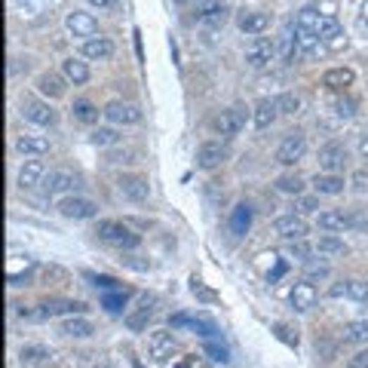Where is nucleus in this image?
Wrapping results in <instances>:
<instances>
[{
    "label": "nucleus",
    "instance_id": "43",
    "mask_svg": "<svg viewBox=\"0 0 368 368\" xmlns=\"http://www.w3.org/2000/svg\"><path fill=\"white\" fill-rule=\"evenodd\" d=\"M320 37H322V44H325V40H329V44H334V40H338V37H344V28H341V22L334 19V15H325Z\"/></svg>",
    "mask_w": 368,
    "mask_h": 368
},
{
    "label": "nucleus",
    "instance_id": "44",
    "mask_svg": "<svg viewBox=\"0 0 368 368\" xmlns=\"http://www.w3.org/2000/svg\"><path fill=\"white\" fill-rule=\"evenodd\" d=\"M273 102H276V111H280V114H298L301 96H295V92H282V96L273 98Z\"/></svg>",
    "mask_w": 368,
    "mask_h": 368
},
{
    "label": "nucleus",
    "instance_id": "26",
    "mask_svg": "<svg viewBox=\"0 0 368 368\" xmlns=\"http://www.w3.org/2000/svg\"><path fill=\"white\" fill-rule=\"evenodd\" d=\"M313 188H316V194L334 197V194L344 190V178H341V172H316L313 175Z\"/></svg>",
    "mask_w": 368,
    "mask_h": 368
},
{
    "label": "nucleus",
    "instance_id": "50",
    "mask_svg": "<svg viewBox=\"0 0 368 368\" xmlns=\"http://www.w3.org/2000/svg\"><path fill=\"white\" fill-rule=\"evenodd\" d=\"M347 368H368V350H359V353L347 362Z\"/></svg>",
    "mask_w": 368,
    "mask_h": 368
},
{
    "label": "nucleus",
    "instance_id": "13",
    "mask_svg": "<svg viewBox=\"0 0 368 368\" xmlns=\"http://www.w3.org/2000/svg\"><path fill=\"white\" fill-rule=\"evenodd\" d=\"M105 117L114 123V126H136V123H141V111L136 105H129V102L105 105Z\"/></svg>",
    "mask_w": 368,
    "mask_h": 368
},
{
    "label": "nucleus",
    "instance_id": "28",
    "mask_svg": "<svg viewBox=\"0 0 368 368\" xmlns=\"http://www.w3.org/2000/svg\"><path fill=\"white\" fill-rule=\"evenodd\" d=\"M15 150L25 157H44L49 154V141L44 136H19L15 138Z\"/></svg>",
    "mask_w": 368,
    "mask_h": 368
},
{
    "label": "nucleus",
    "instance_id": "11",
    "mask_svg": "<svg viewBox=\"0 0 368 368\" xmlns=\"http://www.w3.org/2000/svg\"><path fill=\"white\" fill-rule=\"evenodd\" d=\"M22 117L28 123H34V126H53L55 123V111L49 107V102H40V98H25Z\"/></svg>",
    "mask_w": 368,
    "mask_h": 368
},
{
    "label": "nucleus",
    "instance_id": "27",
    "mask_svg": "<svg viewBox=\"0 0 368 368\" xmlns=\"http://www.w3.org/2000/svg\"><path fill=\"white\" fill-rule=\"evenodd\" d=\"M114 55V40L107 37H92L83 44V58H92V62H105V58Z\"/></svg>",
    "mask_w": 368,
    "mask_h": 368
},
{
    "label": "nucleus",
    "instance_id": "25",
    "mask_svg": "<svg viewBox=\"0 0 368 368\" xmlns=\"http://www.w3.org/2000/svg\"><path fill=\"white\" fill-rule=\"evenodd\" d=\"M150 316H154V301L145 298V301H141V304L136 307V310L126 313V320H123V322H126L129 331H145L147 322H150Z\"/></svg>",
    "mask_w": 368,
    "mask_h": 368
},
{
    "label": "nucleus",
    "instance_id": "46",
    "mask_svg": "<svg viewBox=\"0 0 368 368\" xmlns=\"http://www.w3.org/2000/svg\"><path fill=\"white\" fill-rule=\"evenodd\" d=\"M273 331H276V338L286 341L289 347H298V329H291V325H286V322H276Z\"/></svg>",
    "mask_w": 368,
    "mask_h": 368
},
{
    "label": "nucleus",
    "instance_id": "22",
    "mask_svg": "<svg viewBox=\"0 0 368 368\" xmlns=\"http://www.w3.org/2000/svg\"><path fill=\"white\" fill-rule=\"evenodd\" d=\"M65 74H55V71H46V74H40L37 77V89H40V96H46V98H62L65 96Z\"/></svg>",
    "mask_w": 368,
    "mask_h": 368
},
{
    "label": "nucleus",
    "instance_id": "14",
    "mask_svg": "<svg viewBox=\"0 0 368 368\" xmlns=\"http://www.w3.org/2000/svg\"><path fill=\"white\" fill-rule=\"evenodd\" d=\"M347 163V147L341 141H329L320 147V169L322 172H341Z\"/></svg>",
    "mask_w": 368,
    "mask_h": 368
},
{
    "label": "nucleus",
    "instance_id": "55",
    "mask_svg": "<svg viewBox=\"0 0 368 368\" xmlns=\"http://www.w3.org/2000/svg\"><path fill=\"white\" fill-rule=\"evenodd\" d=\"M175 4H181V6H190V10H199V6H203L206 0H175Z\"/></svg>",
    "mask_w": 368,
    "mask_h": 368
},
{
    "label": "nucleus",
    "instance_id": "42",
    "mask_svg": "<svg viewBox=\"0 0 368 368\" xmlns=\"http://www.w3.org/2000/svg\"><path fill=\"white\" fill-rule=\"evenodd\" d=\"M329 273H331V267L325 264V261H313V258H310V261L304 264V280H307V282H320V280H325Z\"/></svg>",
    "mask_w": 368,
    "mask_h": 368
},
{
    "label": "nucleus",
    "instance_id": "30",
    "mask_svg": "<svg viewBox=\"0 0 368 368\" xmlns=\"http://www.w3.org/2000/svg\"><path fill=\"white\" fill-rule=\"evenodd\" d=\"M62 74L68 77V83H74V86L89 83V65L80 62V58H65V62H62Z\"/></svg>",
    "mask_w": 368,
    "mask_h": 368
},
{
    "label": "nucleus",
    "instance_id": "20",
    "mask_svg": "<svg viewBox=\"0 0 368 368\" xmlns=\"http://www.w3.org/2000/svg\"><path fill=\"white\" fill-rule=\"evenodd\" d=\"M329 298L368 301V282H362V280H344V282H334V286L329 289Z\"/></svg>",
    "mask_w": 368,
    "mask_h": 368
},
{
    "label": "nucleus",
    "instance_id": "59",
    "mask_svg": "<svg viewBox=\"0 0 368 368\" xmlns=\"http://www.w3.org/2000/svg\"><path fill=\"white\" fill-rule=\"evenodd\" d=\"M92 368H117V365H111V362H98V365H92Z\"/></svg>",
    "mask_w": 368,
    "mask_h": 368
},
{
    "label": "nucleus",
    "instance_id": "52",
    "mask_svg": "<svg viewBox=\"0 0 368 368\" xmlns=\"http://www.w3.org/2000/svg\"><path fill=\"white\" fill-rule=\"evenodd\" d=\"M353 188H356V190H365V188H368V175H365L362 169L353 175Z\"/></svg>",
    "mask_w": 368,
    "mask_h": 368
},
{
    "label": "nucleus",
    "instance_id": "9",
    "mask_svg": "<svg viewBox=\"0 0 368 368\" xmlns=\"http://www.w3.org/2000/svg\"><path fill=\"white\" fill-rule=\"evenodd\" d=\"M276 58V44L270 37H255L252 44L246 46V62L252 65V68H267Z\"/></svg>",
    "mask_w": 368,
    "mask_h": 368
},
{
    "label": "nucleus",
    "instance_id": "51",
    "mask_svg": "<svg viewBox=\"0 0 368 368\" xmlns=\"http://www.w3.org/2000/svg\"><path fill=\"white\" fill-rule=\"evenodd\" d=\"M44 280H68L62 267H44Z\"/></svg>",
    "mask_w": 368,
    "mask_h": 368
},
{
    "label": "nucleus",
    "instance_id": "12",
    "mask_svg": "<svg viewBox=\"0 0 368 368\" xmlns=\"http://www.w3.org/2000/svg\"><path fill=\"white\" fill-rule=\"evenodd\" d=\"M77 184H80V178L74 172H68V169H53L44 178V184H40V188L46 190L49 197L53 194H71V190H77Z\"/></svg>",
    "mask_w": 368,
    "mask_h": 368
},
{
    "label": "nucleus",
    "instance_id": "23",
    "mask_svg": "<svg viewBox=\"0 0 368 368\" xmlns=\"http://www.w3.org/2000/svg\"><path fill=\"white\" fill-rule=\"evenodd\" d=\"M270 28V15L261 10H246L239 15V31L242 34H264Z\"/></svg>",
    "mask_w": 368,
    "mask_h": 368
},
{
    "label": "nucleus",
    "instance_id": "6",
    "mask_svg": "<svg viewBox=\"0 0 368 368\" xmlns=\"http://www.w3.org/2000/svg\"><path fill=\"white\" fill-rule=\"evenodd\" d=\"M304 154H307V138H304V132H289V136L282 138V145L276 147V163L295 166V163L304 160Z\"/></svg>",
    "mask_w": 368,
    "mask_h": 368
},
{
    "label": "nucleus",
    "instance_id": "45",
    "mask_svg": "<svg viewBox=\"0 0 368 368\" xmlns=\"http://www.w3.org/2000/svg\"><path fill=\"white\" fill-rule=\"evenodd\" d=\"M22 15H44L49 10V0H19Z\"/></svg>",
    "mask_w": 368,
    "mask_h": 368
},
{
    "label": "nucleus",
    "instance_id": "32",
    "mask_svg": "<svg viewBox=\"0 0 368 368\" xmlns=\"http://www.w3.org/2000/svg\"><path fill=\"white\" fill-rule=\"evenodd\" d=\"M341 338H344V344H368V320L347 322Z\"/></svg>",
    "mask_w": 368,
    "mask_h": 368
},
{
    "label": "nucleus",
    "instance_id": "33",
    "mask_svg": "<svg viewBox=\"0 0 368 368\" xmlns=\"http://www.w3.org/2000/svg\"><path fill=\"white\" fill-rule=\"evenodd\" d=\"M295 40H298V58H310L322 49V37L307 34V31H295Z\"/></svg>",
    "mask_w": 368,
    "mask_h": 368
},
{
    "label": "nucleus",
    "instance_id": "1",
    "mask_svg": "<svg viewBox=\"0 0 368 368\" xmlns=\"http://www.w3.org/2000/svg\"><path fill=\"white\" fill-rule=\"evenodd\" d=\"M25 320H53V316H80L86 313L83 301H71V298H46L44 304H37V310H19Z\"/></svg>",
    "mask_w": 368,
    "mask_h": 368
},
{
    "label": "nucleus",
    "instance_id": "53",
    "mask_svg": "<svg viewBox=\"0 0 368 368\" xmlns=\"http://www.w3.org/2000/svg\"><path fill=\"white\" fill-rule=\"evenodd\" d=\"M178 368H206L203 362H199V359L197 356H184L181 359V362H178Z\"/></svg>",
    "mask_w": 368,
    "mask_h": 368
},
{
    "label": "nucleus",
    "instance_id": "37",
    "mask_svg": "<svg viewBox=\"0 0 368 368\" xmlns=\"http://www.w3.org/2000/svg\"><path fill=\"white\" fill-rule=\"evenodd\" d=\"M74 120H80V123H86V126H92V123H98V114H105V111H98L92 102H86V98H80V102H74Z\"/></svg>",
    "mask_w": 368,
    "mask_h": 368
},
{
    "label": "nucleus",
    "instance_id": "57",
    "mask_svg": "<svg viewBox=\"0 0 368 368\" xmlns=\"http://www.w3.org/2000/svg\"><path fill=\"white\" fill-rule=\"evenodd\" d=\"M316 209V199H301V212H313Z\"/></svg>",
    "mask_w": 368,
    "mask_h": 368
},
{
    "label": "nucleus",
    "instance_id": "49",
    "mask_svg": "<svg viewBox=\"0 0 368 368\" xmlns=\"http://www.w3.org/2000/svg\"><path fill=\"white\" fill-rule=\"evenodd\" d=\"M334 111H338V117H344V120H350V117L356 114V102L350 96H344V98H338L334 102Z\"/></svg>",
    "mask_w": 368,
    "mask_h": 368
},
{
    "label": "nucleus",
    "instance_id": "41",
    "mask_svg": "<svg viewBox=\"0 0 368 368\" xmlns=\"http://www.w3.org/2000/svg\"><path fill=\"white\" fill-rule=\"evenodd\" d=\"M276 190L298 197L301 190H304V178H301V175H280V178H276Z\"/></svg>",
    "mask_w": 368,
    "mask_h": 368
},
{
    "label": "nucleus",
    "instance_id": "4",
    "mask_svg": "<svg viewBox=\"0 0 368 368\" xmlns=\"http://www.w3.org/2000/svg\"><path fill=\"white\" fill-rule=\"evenodd\" d=\"M246 120H249V111L242 105H233L228 107V111H221L218 117H215V132L224 138H233V136H239L242 126H246Z\"/></svg>",
    "mask_w": 368,
    "mask_h": 368
},
{
    "label": "nucleus",
    "instance_id": "10",
    "mask_svg": "<svg viewBox=\"0 0 368 368\" xmlns=\"http://www.w3.org/2000/svg\"><path fill=\"white\" fill-rule=\"evenodd\" d=\"M58 212H62L65 218L86 221V218H96L98 206L92 203V199H86V197H65L62 203H58Z\"/></svg>",
    "mask_w": 368,
    "mask_h": 368
},
{
    "label": "nucleus",
    "instance_id": "48",
    "mask_svg": "<svg viewBox=\"0 0 368 368\" xmlns=\"http://www.w3.org/2000/svg\"><path fill=\"white\" fill-rule=\"evenodd\" d=\"M190 291H194V295H197L199 301H206V304H215V301H218V295H215L212 289H206L199 280H194V282H190Z\"/></svg>",
    "mask_w": 368,
    "mask_h": 368
},
{
    "label": "nucleus",
    "instance_id": "31",
    "mask_svg": "<svg viewBox=\"0 0 368 368\" xmlns=\"http://www.w3.org/2000/svg\"><path fill=\"white\" fill-rule=\"evenodd\" d=\"M353 80H356V74L350 68H331L322 74V86H329V89H347V86H353Z\"/></svg>",
    "mask_w": 368,
    "mask_h": 368
},
{
    "label": "nucleus",
    "instance_id": "24",
    "mask_svg": "<svg viewBox=\"0 0 368 368\" xmlns=\"http://www.w3.org/2000/svg\"><path fill=\"white\" fill-rule=\"evenodd\" d=\"M194 13H197V19L206 22V25H224L230 10H228V4H221V0H206V4Z\"/></svg>",
    "mask_w": 368,
    "mask_h": 368
},
{
    "label": "nucleus",
    "instance_id": "40",
    "mask_svg": "<svg viewBox=\"0 0 368 368\" xmlns=\"http://www.w3.org/2000/svg\"><path fill=\"white\" fill-rule=\"evenodd\" d=\"M203 350H206L209 359H215V362H230V350H228V344H224V341H218V338H209Z\"/></svg>",
    "mask_w": 368,
    "mask_h": 368
},
{
    "label": "nucleus",
    "instance_id": "17",
    "mask_svg": "<svg viewBox=\"0 0 368 368\" xmlns=\"http://www.w3.org/2000/svg\"><path fill=\"white\" fill-rule=\"evenodd\" d=\"M316 286L313 282H307V280H301V282H295V286H291V291H289V304L295 307L298 313H307L310 310V307L316 304Z\"/></svg>",
    "mask_w": 368,
    "mask_h": 368
},
{
    "label": "nucleus",
    "instance_id": "5",
    "mask_svg": "<svg viewBox=\"0 0 368 368\" xmlns=\"http://www.w3.org/2000/svg\"><path fill=\"white\" fill-rule=\"evenodd\" d=\"M228 157H230V147L224 145V141H203V145L197 147V166L199 169H206V172L224 166L228 163Z\"/></svg>",
    "mask_w": 368,
    "mask_h": 368
},
{
    "label": "nucleus",
    "instance_id": "47",
    "mask_svg": "<svg viewBox=\"0 0 368 368\" xmlns=\"http://www.w3.org/2000/svg\"><path fill=\"white\" fill-rule=\"evenodd\" d=\"M316 246H307L304 239H291L289 242V252L295 255V258H301V261H310V252H313Z\"/></svg>",
    "mask_w": 368,
    "mask_h": 368
},
{
    "label": "nucleus",
    "instance_id": "18",
    "mask_svg": "<svg viewBox=\"0 0 368 368\" xmlns=\"http://www.w3.org/2000/svg\"><path fill=\"white\" fill-rule=\"evenodd\" d=\"M320 230L325 233H341V230H347V228H353V215H347L344 209H329V212H320Z\"/></svg>",
    "mask_w": 368,
    "mask_h": 368
},
{
    "label": "nucleus",
    "instance_id": "38",
    "mask_svg": "<svg viewBox=\"0 0 368 368\" xmlns=\"http://www.w3.org/2000/svg\"><path fill=\"white\" fill-rule=\"evenodd\" d=\"M316 252L320 255H347V242L341 237H334V233H325V237H320V242H316Z\"/></svg>",
    "mask_w": 368,
    "mask_h": 368
},
{
    "label": "nucleus",
    "instance_id": "54",
    "mask_svg": "<svg viewBox=\"0 0 368 368\" xmlns=\"http://www.w3.org/2000/svg\"><path fill=\"white\" fill-rule=\"evenodd\" d=\"M359 157H362V160H368V132H362V136H359Z\"/></svg>",
    "mask_w": 368,
    "mask_h": 368
},
{
    "label": "nucleus",
    "instance_id": "56",
    "mask_svg": "<svg viewBox=\"0 0 368 368\" xmlns=\"http://www.w3.org/2000/svg\"><path fill=\"white\" fill-rule=\"evenodd\" d=\"M89 4H92V6H98V10H107V6H114L117 0H89Z\"/></svg>",
    "mask_w": 368,
    "mask_h": 368
},
{
    "label": "nucleus",
    "instance_id": "15",
    "mask_svg": "<svg viewBox=\"0 0 368 368\" xmlns=\"http://www.w3.org/2000/svg\"><path fill=\"white\" fill-rule=\"evenodd\" d=\"M19 362L25 368H49L55 362V356H53V350L44 347V344H28V347L19 350Z\"/></svg>",
    "mask_w": 368,
    "mask_h": 368
},
{
    "label": "nucleus",
    "instance_id": "8",
    "mask_svg": "<svg viewBox=\"0 0 368 368\" xmlns=\"http://www.w3.org/2000/svg\"><path fill=\"white\" fill-rule=\"evenodd\" d=\"M273 230H276V237H282V239H304L307 233H310V224L304 221V215H282V218H276L273 221Z\"/></svg>",
    "mask_w": 368,
    "mask_h": 368
},
{
    "label": "nucleus",
    "instance_id": "34",
    "mask_svg": "<svg viewBox=\"0 0 368 368\" xmlns=\"http://www.w3.org/2000/svg\"><path fill=\"white\" fill-rule=\"evenodd\" d=\"M280 117V111H276V102H258L255 105V126L258 129H270L273 126V120Z\"/></svg>",
    "mask_w": 368,
    "mask_h": 368
},
{
    "label": "nucleus",
    "instance_id": "2",
    "mask_svg": "<svg viewBox=\"0 0 368 368\" xmlns=\"http://www.w3.org/2000/svg\"><path fill=\"white\" fill-rule=\"evenodd\" d=\"M96 233H98V239L107 242V246H114V249H136L141 242L138 233L123 221H98Z\"/></svg>",
    "mask_w": 368,
    "mask_h": 368
},
{
    "label": "nucleus",
    "instance_id": "19",
    "mask_svg": "<svg viewBox=\"0 0 368 368\" xmlns=\"http://www.w3.org/2000/svg\"><path fill=\"white\" fill-rule=\"evenodd\" d=\"M44 178H46V166L40 163L37 157H31V160L22 163V169H19V188L22 190L37 188V184H44Z\"/></svg>",
    "mask_w": 368,
    "mask_h": 368
},
{
    "label": "nucleus",
    "instance_id": "29",
    "mask_svg": "<svg viewBox=\"0 0 368 368\" xmlns=\"http://www.w3.org/2000/svg\"><path fill=\"white\" fill-rule=\"evenodd\" d=\"M132 298V289L120 286V289H111V291H102V307L107 313H123V307H126V301Z\"/></svg>",
    "mask_w": 368,
    "mask_h": 368
},
{
    "label": "nucleus",
    "instance_id": "16",
    "mask_svg": "<svg viewBox=\"0 0 368 368\" xmlns=\"http://www.w3.org/2000/svg\"><path fill=\"white\" fill-rule=\"evenodd\" d=\"M65 25H68V31H71L74 37H86V40H92V37L98 34V22H96V15L80 13V10L68 13V19H65Z\"/></svg>",
    "mask_w": 368,
    "mask_h": 368
},
{
    "label": "nucleus",
    "instance_id": "39",
    "mask_svg": "<svg viewBox=\"0 0 368 368\" xmlns=\"http://www.w3.org/2000/svg\"><path fill=\"white\" fill-rule=\"evenodd\" d=\"M89 141H92L96 147H111V145H117V141H120V132L111 129V126H98V129H92Z\"/></svg>",
    "mask_w": 368,
    "mask_h": 368
},
{
    "label": "nucleus",
    "instance_id": "3",
    "mask_svg": "<svg viewBox=\"0 0 368 368\" xmlns=\"http://www.w3.org/2000/svg\"><path fill=\"white\" fill-rule=\"evenodd\" d=\"M117 188H120V194L129 199V203H145L150 197V181L147 175L141 172H123L120 178H117Z\"/></svg>",
    "mask_w": 368,
    "mask_h": 368
},
{
    "label": "nucleus",
    "instance_id": "35",
    "mask_svg": "<svg viewBox=\"0 0 368 368\" xmlns=\"http://www.w3.org/2000/svg\"><path fill=\"white\" fill-rule=\"evenodd\" d=\"M62 331L68 334V338H89V334L96 331V325H92L89 320H83V316H71V320H65Z\"/></svg>",
    "mask_w": 368,
    "mask_h": 368
},
{
    "label": "nucleus",
    "instance_id": "58",
    "mask_svg": "<svg viewBox=\"0 0 368 368\" xmlns=\"http://www.w3.org/2000/svg\"><path fill=\"white\" fill-rule=\"evenodd\" d=\"M362 22L368 25V0H365V4H362Z\"/></svg>",
    "mask_w": 368,
    "mask_h": 368
},
{
    "label": "nucleus",
    "instance_id": "21",
    "mask_svg": "<svg viewBox=\"0 0 368 368\" xmlns=\"http://www.w3.org/2000/svg\"><path fill=\"white\" fill-rule=\"evenodd\" d=\"M322 22H325V13L313 10V6H304V10L295 15V31H307V34H316V37H320Z\"/></svg>",
    "mask_w": 368,
    "mask_h": 368
},
{
    "label": "nucleus",
    "instance_id": "36",
    "mask_svg": "<svg viewBox=\"0 0 368 368\" xmlns=\"http://www.w3.org/2000/svg\"><path fill=\"white\" fill-rule=\"evenodd\" d=\"M249 228H252V206L239 203L237 209H233V215H230V230L233 233H246Z\"/></svg>",
    "mask_w": 368,
    "mask_h": 368
},
{
    "label": "nucleus",
    "instance_id": "7",
    "mask_svg": "<svg viewBox=\"0 0 368 368\" xmlns=\"http://www.w3.org/2000/svg\"><path fill=\"white\" fill-rule=\"evenodd\" d=\"M175 350H178V344H175V334L172 331H150V338H147V356L154 359V362H169Z\"/></svg>",
    "mask_w": 368,
    "mask_h": 368
},
{
    "label": "nucleus",
    "instance_id": "60",
    "mask_svg": "<svg viewBox=\"0 0 368 368\" xmlns=\"http://www.w3.org/2000/svg\"><path fill=\"white\" fill-rule=\"evenodd\" d=\"M49 368H68V365H62V362H53V365H49Z\"/></svg>",
    "mask_w": 368,
    "mask_h": 368
}]
</instances>
